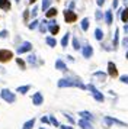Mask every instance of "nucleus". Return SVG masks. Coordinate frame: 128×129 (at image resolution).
<instances>
[{
	"label": "nucleus",
	"mask_w": 128,
	"mask_h": 129,
	"mask_svg": "<svg viewBox=\"0 0 128 129\" xmlns=\"http://www.w3.org/2000/svg\"><path fill=\"white\" fill-rule=\"evenodd\" d=\"M93 76H95V77H98V78L100 80V81H105V78H106V74H105V73H102V71H96V73H95Z\"/></svg>",
	"instance_id": "nucleus-27"
},
{
	"label": "nucleus",
	"mask_w": 128,
	"mask_h": 129,
	"mask_svg": "<svg viewBox=\"0 0 128 129\" xmlns=\"http://www.w3.org/2000/svg\"><path fill=\"white\" fill-rule=\"evenodd\" d=\"M48 119H50V123H52V125H54L55 128H58V126H60V123H58V120H57V119H55L54 116H52V115H50V116H48Z\"/></svg>",
	"instance_id": "nucleus-31"
},
{
	"label": "nucleus",
	"mask_w": 128,
	"mask_h": 129,
	"mask_svg": "<svg viewBox=\"0 0 128 129\" xmlns=\"http://www.w3.org/2000/svg\"><path fill=\"white\" fill-rule=\"evenodd\" d=\"M79 126L81 129H93V126L90 125V120H86V119H80L79 120Z\"/></svg>",
	"instance_id": "nucleus-15"
},
{
	"label": "nucleus",
	"mask_w": 128,
	"mask_h": 129,
	"mask_svg": "<svg viewBox=\"0 0 128 129\" xmlns=\"http://www.w3.org/2000/svg\"><path fill=\"white\" fill-rule=\"evenodd\" d=\"M95 38H96L98 41H102V39H103V30L96 28V29H95Z\"/></svg>",
	"instance_id": "nucleus-25"
},
{
	"label": "nucleus",
	"mask_w": 128,
	"mask_h": 129,
	"mask_svg": "<svg viewBox=\"0 0 128 129\" xmlns=\"http://www.w3.org/2000/svg\"><path fill=\"white\" fill-rule=\"evenodd\" d=\"M36 15H38V6H35L34 9H32V12H31V16H32V18H36Z\"/></svg>",
	"instance_id": "nucleus-35"
},
{
	"label": "nucleus",
	"mask_w": 128,
	"mask_h": 129,
	"mask_svg": "<svg viewBox=\"0 0 128 129\" xmlns=\"http://www.w3.org/2000/svg\"><path fill=\"white\" fill-rule=\"evenodd\" d=\"M55 68L60 71H67V65H66V62H64L63 59L58 58L57 61H55Z\"/></svg>",
	"instance_id": "nucleus-16"
},
{
	"label": "nucleus",
	"mask_w": 128,
	"mask_h": 129,
	"mask_svg": "<svg viewBox=\"0 0 128 129\" xmlns=\"http://www.w3.org/2000/svg\"><path fill=\"white\" fill-rule=\"evenodd\" d=\"M34 125H35V119H29L28 122L23 123L22 129H32V128H34Z\"/></svg>",
	"instance_id": "nucleus-24"
},
{
	"label": "nucleus",
	"mask_w": 128,
	"mask_h": 129,
	"mask_svg": "<svg viewBox=\"0 0 128 129\" xmlns=\"http://www.w3.org/2000/svg\"><path fill=\"white\" fill-rule=\"evenodd\" d=\"M81 54H83V57H84V58H90V57L93 55L92 45H84V47H83V49H81Z\"/></svg>",
	"instance_id": "nucleus-11"
},
{
	"label": "nucleus",
	"mask_w": 128,
	"mask_h": 129,
	"mask_svg": "<svg viewBox=\"0 0 128 129\" xmlns=\"http://www.w3.org/2000/svg\"><path fill=\"white\" fill-rule=\"evenodd\" d=\"M50 6H51V0H42V6H41V9H42L44 12H45Z\"/></svg>",
	"instance_id": "nucleus-28"
},
{
	"label": "nucleus",
	"mask_w": 128,
	"mask_h": 129,
	"mask_svg": "<svg viewBox=\"0 0 128 129\" xmlns=\"http://www.w3.org/2000/svg\"><path fill=\"white\" fill-rule=\"evenodd\" d=\"M119 18H121V20L124 22V23H127L128 22V7L121 9V12H119Z\"/></svg>",
	"instance_id": "nucleus-18"
},
{
	"label": "nucleus",
	"mask_w": 128,
	"mask_h": 129,
	"mask_svg": "<svg viewBox=\"0 0 128 129\" xmlns=\"http://www.w3.org/2000/svg\"><path fill=\"white\" fill-rule=\"evenodd\" d=\"M32 49V44L31 42H23L20 47L17 48V54H25V52H29Z\"/></svg>",
	"instance_id": "nucleus-9"
},
{
	"label": "nucleus",
	"mask_w": 128,
	"mask_h": 129,
	"mask_svg": "<svg viewBox=\"0 0 128 129\" xmlns=\"http://www.w3.org/2000/svg\"><path fill=\"white\" fill-rule=\"evenodd\" d=\"M124 2H125V3H128V0H124Z\"/></svg>",
	"instance_id": "nucleus-49"
},
{
	"label": "nucleus",
	"mask_w": 128,
	"mask_h": 129,
	"mask_svg": "<svg viewBox=\"0 0 128 129\" xmlns=\"http://www.w3.org/2000/svg\"><path fill=\"white\" fill-rule=\"evenodd\" d=\"M95 18H96V20H102V18H103L102 12H100V10H96V12H95Z\"/></svg>",
	"instance_id": "nucleus-34"
},
{
	"label": "nucleus",
	"mask_w": 128,
	"mask_h": 129,
	"mask_svg": "<svg viewBox=\"0 0 128 129\" xmlns=\"http://www.w3.org/2000/svg\"><path fill=\"white\" fill-rule=\"evenodd\" d=\"M15 2H16V5H19V3H20V0H15Z\"/></svg>",
	"instance_id": "nucleus-47"
},
{
	"label": "nucleus",
	"mask_w": 128,
	"mask_h": 129,
	"mask_svg": "<svg viewBox=\"0 0 128 129\" xmlns=\"http://www.w3.org/2000/svg\"><path fill=\"white\" fill-rule=\"evenodd\" d=\"M63 15H64V20L67 23H74L76 20H77V15L73 10H70V9H66L63 12Z\"/></svg>",
	"instance_id": "nucleus-4"
},
{
	"label": "nucleus",
	"mask_w": 128,
	"mask_h": 129,
	"mask_svg": "<svg viewBox=\"0 0 128 129\" xmlns=\"http://www.w3.org/2000/svg\"><path fill=\"white\" fill-rule=\"evenodd\" d=\"M26 61H28V64L32 65V67H36V65H38V57L34 55V54L28 55V57H26Z\"/></svg>",
	"instance_id": "nucleus-13"
},
{
	"label": "nucleus",
	"mask_w": 128,
	"mask_h": 129,
	"mask_svg": "<svg viewBox=\"0 0 128 129\" xmlns=\"http://www.w3.org/2000/svg\"><path fill=\"white\" fill-rule=\"evenodd\" d=\"M13 57V52L9 49H0V62H7Z\"/></svg>",
	"instance_id": "nucleus-6"
},
{
	"label": "nucleus",
	"mask_w": 128,
	"mask_h": 129,
	"mask_svg": "<svg viewBox=\"0 0 128 129\" xmlns=\"http://www.w3.org/2000/svg\"><path fill=\"white\" fill-rule=\"evenodd\" d=\"M73 48H74L76 51L80 49V44H79V39L77 38H73Z\"/></svg>",
	"instance_id": "nucleus-33"
},
{
	"label": "nucleus",
	"mask_w": 128,
	"mask_h": 129,
	"mask_svg": "<svg viewBox=\"0 0 128 129\" xmlns=\"http://www.w3.org/2000/svg\"><path fill=\"white\" fill-rule=\"evenodd\" d=\"M38 25H39V20H38V19H34V20H32V23H29V29H36V28H38Z\"/></svg>",
	"instance_id": "nucleus-32"
},
{
	"label": "nucleus",
	"mask_w": 128,
	"mask_h": 129,
	"mask_svg": "<svg viewBox=\"0 0 128 129\" xmlns=\"http://www.w3.org/2000/svg\"><path fill=\"white\" fill-rule=\"evenodd\" d=\"M124 32H125V34H128V23L124 26Z\"/></svg>",
	"instance_id": "nucleus-45"
},
{
	"label": "nucleus",
	"mask_w": 128,
	"mask_h": 129,
	"mask_svg": "<svg viewBox=\"0 0 128 129\" xmlns=\"http://www.w3.org/2000/svg\"><path fill=\"white\" fill-rule=\"evenodd\" d=\"M0 97L5 100L6 103H15L16 102V94L13 93V91H10L9 88H3L2 91H0Z\"/></svg>",
	"instance_id": "nucleus-2"
},
{
	"label": "nucleus",
	"mask_w": 128,
	"mask_h": 129,
	"mask_svg": "<svg viewBox=\"0 0 128 129\" xmlns=\"http://www.w3.org/2000/svg\"><path fill=\"white\" fill-rule=\"evenodd\" d=\"M86 88H87V90H90V93H92L93 99L96 100V102H99V103H102V102L105 100L103 94L100 93V91H99L98 88H96L95 86H93V84H89V86H86Z\"/></svg>",
	"instance_id": "nucleus-3"
},
{
	"label": "nucleus",
	"mask_w": 128,
	"mask_h": 129,
	"mask_svg": "<svg viewBox=\"0 0 128 129\" xmlns=\"http://www.w3.org/2000/svg\"><path fill=\"white\" fill-rule=\"evenodd\" d=\"M96 3H98V6L100 7V6H103L105 5V0H96Z\"/></svg>",
	"instance_id": "nucleus-42"
},
{
	"label": "nucleus",
	"mask_w": 128,
	"mask_h": 129,
	"mask_svg": "<svg viewBox=\"0 0 128 129\" xmlns=\"http://www.w3.org/2000/svg\"><path fill=\"white\" fill-rule=\"evenodd\" d=\"M41 122H42V123H50V119H48L47 116H44L42 119H41Z\"/></svg>",
	"instance_id": "nucleus-41"
},
{
	"label": "nucleus",
	"mask_w": 128,
	"mask_h": 129,
	"mask_svg": "<svg viewBox=\"0 0 128 129\" xmlns=\"http://www.w3.org/2000/svg\"><path fill=\"white\" fill-rule=\"evenodd\" d=\"M57 13H58V10L55 9V7H51V6H50V7L45 10V16H47V18H55V16H57Z\"/></svg>",
	"instance_id": "nucleus-14"
},
{
	"label": "nucleus",
	"mask_w": 128,
	"mask_h": 129,
	"mask_svg": "<svg viewBox=\"0 0 128 129\" xmlns=\"http://www.w3.org/2000/svg\"><path fill=\"white\" fill-rule=\"evenodd\" d=\"M57 86L60 88L64 87H79L81 90H86V86L80 81V80H76V78H60L57 83Z\"/></svg>",
	"instance_id": "nucleus-1"
},
{
	"label": "nucleus",
	"mask_w": 128,
	"mask_h": 129,
	"mask_svg": "<svg viewBox=\"0 0 128 129\" xmlns=\"http://www.w3.org/2000/svg\"><path fill=\"white\" fill-rule=\"evenodd\" d=\"M105 22L108 25H112V22H114V18H112V10H106V13H105Z\"/></svg>",
	"instance_id": "nucleus-21"
},
{
	"label": "nucleus",
	"mask_w": 128,
	"mask_h": 129,
	"mask_svg": "<svg viewBox=\"0 0 128 129\" xmlns=\"http://www.w3.org/2000/svg\"><path fill=\"white\" fill-rule=\"evenodd\" d=\"M16 64L20 67V70H25V68H26V62H25L22 58H16Z\"/></svg>",
	"instance_id": "nucleus-29"
},
{
	"label": "nucleus",
	"mask_w": 128,
	"mask_h": 129,
	"mask_svg": "<svg viewBox=\"0 0 128 129\" xmlns=\"http://www.w3.org/2000/svg\"><path fill=\"white\" fill-rule=\"evenodd\" d=\"M69 39H70V32H67V34L61 38V47L63 48H66L67 45H69Z\"/></svg>",
	"instance_id": "nucleus-23"
},
{
	"label": "nucleus",
	"mask_w": 128,
	"mask_h": 129,
	"mask_svg": "<svg viewBox=\"0 0 128 129\" xmlns=\"http://www.w3.org/2000/svg\"><path fill=\"white\" fill-rule=\"evenodd\" d=\"M118 39H119V29H116L115 35H114V48L118 47Z\"/></svg>",
	"instance_id": "nucleus-30"
},
{
	"label": "nucleus",
	"mask_w": 128,
	"mask_h": 129,
	"mask_svg": "<svg viewBox=\"0 0 128 129\" xmlns=\"http://www.w3.org/2000/svg\"><path fill=\"white\" fill-rule=\"evenodd\" d=\"M121 44H122V47H124V48H128V38H124Z\"/></svg>",
	"instance_id": "nucleus-38"
},
{
	"label": "nucleus",
	"mask_w": 128,
	"mask_h": 129,
	"mask_svg": "<svg viewBox=\"0 0 128 129\" xmlns=\"http://www.w3.org/2000/svg\"><path fill=\"white\" fill-rule=\"evenodd\" d=\"M35 2H36V0H29V3H32V5H34Z\"/></svg>",
	"instance_id": "nucleus-46"
},
{
	"label": "nucleus",
	"mask_w": 128,
	"mask_h": 129,
	"mask_svg": "<svg viewBox=\"0 0 128 129\" xmlns=\"http://www.w3.org/2000/svg\"><path fill=\"white\" fill-rule=\"evenodd\" d=\"M38 29H39L41 34H45L47 30H48V20H39Z\"/></svg>",
	"instance_id": "nucleus-17"
},
{
	"label": "nucleus",
	"mask_w": 128,
	"mask_h": 129,
	"mask_svg": "<svg viewBox=\"0 0 128 129\" xmlns=\"http://www.w3.org/2000/svg\"><path fill=\"white\" fill-rule=\"evenodd\" d=\"M7 34H9V32H7L6 29L0 30V38H7Z\"/></svg>",
	"instance_id": "nucleus-37"
},
{
	"label": "nucleus",
	"mask_w": 128,
	"mask_h": 129,
	"mask_svg": "<svg viewBox=\"0 0 128 129\" xmlns=\"http://www.w3.org/2000/svg\"><path fill=\"white\" fill-rule=\"evenodd\" d=\"M45 42H47V45H50L51 48H54L55 45H57L55 38H52V36H47V38H45Z\"/></svg>",
	"instance_id": "nucleus-22"
},
{
	"label": "nucleus",
	"mask_w": 128,
	"mask_h": 129,
	"mask_svg": "<svg viewBox=\"0 0 128 129\" xmlns=\"http://www.w3.org/2000/svg\"><path fill=\"white\" fill-rule=\"evenodd\" d=\"M119 81L124 83V84H128V76H121L119 77Z\"/></svg>",
	"instance_id": "nucleus-36"
},
{
	"label": "nucleus",
	"mask_w": 128,
	"mask_h": 129,
	"mask_svg": "<svg viewBox=\"0 0 128 129\" xmlns=\"http://www.w3.org/2000/svg\"><path fill=\"white\" fill-rule=\"evenodd\" d=\"M39 129H44V128H39Z\"/></svg>",
	"instance_id": "nucleus-50"
},
{
	"label": "nucleus",
	"mask_w": 128,
	"mask_h": 129,
	"mask_svg": "<svg viewBox=\"0 0 128 129\" xmlns=\"http://www.w3.org/2000/svg\"><path fill=\"white\" fill-rule=\"evenodd\" d=\"M108 76H111V77H116V76H118L116 65L114 64L112 61H109V62H108Z\"/></svg>",
	"instance_id": "nucleus-10"
},
{
	"label": "nucleus",
	"mask_w": 128,
	"mask_h": 129,
	"mask_svg": "<svg viewBox=\"0 0 128 129\" xmlns=\"http://www.w3.org/2000/svg\"><path fill=\"white\" fill-rule=\"evenodd\" d=\"M64 116H66L67 119H69V122H70V123H74V119H73V117L70 116V115H67V113H64Z\"/></svg>",
	"instance_id": "nucleus-39"
},
{
	"label": "nucleus",
	"mask_w": 128,
	"mask_h": 129,
	"mask_svg": "<svg viewBox=\"0 0 128 129\" xmlns=\"http://www.w3.org/2000/svg\"><path fill=\"white\" fill-rule=\"evenodd\" d=\"M112 6H114V9L118 7V0H114V2H112Z\"/></svg>",
	"instance_id": "nucleus-43"
},
{
	"label": "nucleus",
	"mask_w": 128,
	"mask_h": 129,
	"mask_svg": "<svg viewBox=\"0 0 128 129\" xmlns=\"http://www.w3.org/2000/svg\"><path fill=\"white\" fill-rule=\"evenodd\" d=\"M28 16H29V12L28 10H25V12H23V19H25V22L28 20Z\"/></svg>",
	"instance_id": "nucleus-40"
},
{
	"label": "nucleus",
	"mask_w": 128,
	"mask_h": 129,
	"mask_svg": "<svg viewBox=\"0 0 128 129\" xmlns=\"http://www.w3.org/2000/svg\"><path fill=\"white\" fill-rule=\"evenodd\" d=\"M79 115L81 116V119H86V120H90V122H92L93 119H95L92 113H90V112H86V110H81Z\"/></svg>",
	"instance_id": "nucleus-19"
},
{
	"label": "nucleus",
	"mask_w": 128,
	"mask_h": 129,
	"mask_svg": "<svg viewBox=\"0 0 128 129\" xmlns=\"http://www.w3.org/2000/svg\"><path fill=\"white\" fill-rule=\"evenodd\" d=\"M29 90H31V86H29V84H26V86H19V87L16 88V91L19 94H26Z\"/></svg>",
	"instance_id": "nucleus-20"
},
{
	"label": "nucleus",
	"mask_w": 128,
	"mask_h": 129,
	"mask_svg": "<svg viewBox=\"0 0 128 129\" xmlns=\"http://www.w3.org/2000/svg\"><path fill=\"white\" fill-rule=\"evenodd\" d=\"M48 32H50L51 35H57L58 32H60V26L57 25L55 19H52L51 22H48Z\"/></svg>",
	"instance_id": "nucleus-7"
},
{
	"label": "nucleus",
	"mask_w": 128,
	"mask_h": 129,
	"mask_svg": "<svg viewBox=\"0 0 128 129\" xmlns=\"http://www.w3.org/2000/svg\"><path fill=\"white\" fill-rule=\"evenodd\" d=\"M80 26H81V29L86 32L87 29H89V19L87 18H84V19H81V23H80Z\"/></svg>",
	"instance_id": "nucleus-26"
},
{
	"label": "nucleus",
	"mask_w": 128,
	"mask_h": 129,
	"mask_svg": "<svg viewBox=\"0 0 128 129\" xmlns=\"http://www.w3.org/2000/svg\"><path fill=\"white\" fill-rule=\"evenodd\" d=\"M125 57H127V59H128V52H127V55H125Z\"/></svg>",
	"instance_id": "nucleus-48"
},
{
	"label": "nucleus",
	"mask_w": 128,
	"mask_h": 129,
	"mask_svg": "<svg viewBox=\"0 0 128 129\" xmlns=\"http://www.w3.org/2000/svg\"><path fill=\"white\" fill-rule=\"evenodd\" d=\"M32 103H34L35 106H41L44 103V96H42L41 91H36V93L32 96Z\"/></svg>",
	"instance_id": "nucleus-8"
},
{
	"label": "nucleus",
	"mask_w": 128,
	"mask_h": 129,
	"mask_svg": "<svg viewBox=\"0 0 128 129\" xmlns=\"http://www.w3.org/2000/svg\"><path fill=\"white\" fill-rule=\"evenodd\" d=\"M69 9H70V10H73V9H74V2H71V3H70Z\"/></svg>",
	"instance_id": "nucleus-44"
},
{
	"label": "nucleus",
	"mask_w": 128,
	"mask_h": 129,
	"mask_svg": "<svg viewBox=\"0 0 128 129\" xmlns=\"http://www.w3.org/2000/svg\"><path fill=\"white\" fill-rule=\"evenodd\" d=\"M12 7V3L10 0H0V9L5 10V12H9Z\"/></svg>",
	"instance_id": "nucleus-12"
},
{
	"label": "nucleus",
	"mask_w": 128,
	"mask_h": 129,
	"mask_svg": "<svg viewBox=\"0 0 128 129\" xmlns=\"http://www.w3.org/2000/svg\"><path fill=\"white\" fill-rule=\"evenodd\" d=\"M103 122H105V125H108V126H111V125H118V126H128L125 122H121V120H118V119H115V117H111V116H105V117H103Z\"/></svg>",
	"instance_id": "nucleus-5"
}]
</instances>
